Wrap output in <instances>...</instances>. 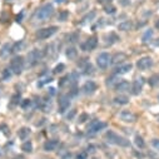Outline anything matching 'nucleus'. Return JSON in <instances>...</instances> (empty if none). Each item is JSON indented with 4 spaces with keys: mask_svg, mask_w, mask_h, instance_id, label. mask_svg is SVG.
<instances>
[{
    "mask_svg": "<svg viewBox=\"0 0 159 159\" xmlns=\"http://www.w3.org/2000/svg\"><path fill=\"white\" fill-rule=\"evenodd\" d=\"M105 139L109 142L110 144H114V145H119V147H124V148H127L130 145L129 143V140L127 138H124L119 134H116V133L114 130H108L105 133Z\"/></svg>",
    "mask_w": 159,
    "mask_h": 159,
    "instance_id": "1",
    "label": "nucleus"
},
{
    "mask_svg": "<svg viewBox=\"0 0 159 159\" xmlns=\"http://www.w3.org/2000/svg\"><path fill=\"white\" fill-rule=\"evenodd\" d=\"M53 14H54V6L52 4H45L37 11L35 18L38 19V21L44 23V21H46L52 18Z\"/></svg>",
    "mask_w": 159,
    "mask_h": 159,
    "instance_id": "2",
    "label": "nucleus"
},
{
    "mask_svg": "<svg viewBox=\"0 0 159 159\" xmlns=\"http://www.w3.org/2000/svg\"><path fill=\"white\" fill-rule=\"evenodd\" d=\"M10 69L13 72V74H21L23 69H24V59H23V56H15L11 59L10 62Z\"/></svg>",
    "mask_w": 159,
    "mask_h": 159,
    "instance_id": "3",
    "label": "nucleus"
},
{
    "mask_svg": "<svg viewBox=\"0 0 159 159\" xmlns=\"http://www.w3.org/2000/svg\"><path fill=\"white\" fill-rule=\"evenodd\" d=\"M41 56H43V54H41V52H40L39 49H33V50H30V52L28 53V56H27V59H28V65H29V66L37 65V64L40 62Z\"/></svg>",
    "mask_w": 159,
    "mask_h": 159,
    "instance_id": "4",
    "label": "nucleus"
},
{
    "mask_svg": "<svg viewBox=\"0 0 159 159\" xmlns=\"http://www.w3.org/2000/svg\"><path fill=\"white\" fill-rule=\"evenodd\" d=\"M56 31H58V27H49V28L40 29V30L37 31V38L40 39V40L49 39L50 37H53Z\"/></svg>",
    "mask_w": 159,
    "mask_h": 159,
    "instance_id": "5",
    "label": "nucleus"
},
{
    "mask_svg": "<svg viewBox=\"0 0 159 159\" xmlns=\"http://www.w3.org/2000/svg\"><path fill=\"white\" fill-rule=\"evenodd\" d=\"M110 60H112V56L108 54V53H102L99 54L98 58H97V65L99 69H107L108 66L110 64Z\"/></svg>",
    "mask_w": 159,
    "mask_h": 159,
    "instance_id": "6",
    "label": "nucleus"
},
{
    "mask_svg": "<svg viewBox=\"0 0 159 159\" xmlns=\"http://www.w3.org/2000/svg\"><path fill=\"white\" fill-rule=\"evenodd\" d=\"M104 128H107V123H103L100 120H91L89 123V127H88V133L94 134V133H98Z\"/></svg>",
    "mask_w": 159,
    "mask_h": 159,
    "instance_id": "7",
    "label": "nucleus"
},
{
    "mask_svg": "<svg viewBox=\"0 0 159 159\" xmlns=\"http://www.w3.org/2000/svg\"><path fill=\"white\" fill-rule=\"evenodd\" d=\"M137 66L139 70H147L153 66V59L150 56H143L137 62Z\"/></svg>",
    "mask_w": 159,
    "mask_h": 159,
    "instance_id": "8",
    "label": "nucleus"
},
{
    "mask_svg": "<svg viewBox=\"0 0 159 159\" xmlns=\"http://www.w3.org/2000/svg\"><path fill=\"white\" fill-rule=\"evenodd\" d=\"M98 45V39L97 37H91L89 38L85 43H83L81 44V49L84 50V52H91V50H94Z\"/></svg>",
    "mask_w": 159,
    "mask_h": 159,
    "instance_id": "9",
    "label": "nucleus"
},
{
    "mask_svg": "<svg viewBox=\"0 0 159 159\" xmlns=\"http://www.w3.org/2000/svg\"><path fill=\"white\" fill-rule=\"evenodd\" d=\"M70 107V98L68 95H63L59 99V113H65Z\"/></svg>",
    "mask_w": 159,
    "mask_h": 159,
    "instance_id": "10",
    "label": "nucleus"
},
{
    "mask_svg": "<svg viewBox=\"0 0 159 159\" xmlns=\"http://www.w3.org/2000/svg\"><path fill=\"white\" fill-rule=\"evenodd\" d=\"M119 116H120V119L125 123H134L137 120V115L130 110H123Z\"/></svg>",
    "mask_w": 159,
    "mask_h": 159,
    "instance_id": "11",
    "label": "nucleus"
},
{
    "mask_svg": "<svg viewBox=\"0 0 159 159\" xmlns=\"http://www.w3.org/2000/svg\"><path fill=\"white\" fill-rule=\"evenodd\" d=\"M143 84H144V80L143 78H139V79H135L134 83L132 84V93L134 95H138L142 89H143Z\"/></svg>",
    "mask_w": 159,
    "mask_h": 159,
    "instance_id": "12",
    "label": "nucleus"
},
{
    "mask_svg": "<svg viewBox=\"0 0 159 159\" xmlns=\"http://www.w3.org/2000/svg\"><path fill=\"white\" fill-rule=\"evenodd\" d=\"M81 90H83V93H84V94H93L94 91L97 90V84L93 80H88L85 84L83 85Z\"/></svg>",
    "mask_w": 159,
    "mask_h": 159,
    "instance_id": "13",
    "label": "nucleus"
},
{
    "mask_svg": "<svg viewBox=\"0 0 159 159\" xmlns=\"http://www.w3.org/2000/svg\"><path fill=\"white\" fill-rule=\"evenodd\" d=\"M58 147H59V140H56V139L46 140L44 143V150H46V152H54V150H56Z\"/></svg>",
    "mask_w": 159,
    "mask_h": 159,
    "instance_id": "14",
    "label": "nucleus"
},
{
    "mask_svg": "<svg viewBox=\"0 0 159 159\" xmlns=\"http://www.w3.org/2000/svg\"><path fill=\"white\" fill-rule=\"evenodd\" d=\"M80 68L83 70V73L84 74H93V66H91V64L87 60V59H83L80 62Z\"/></svg>",
    "mask_w": 159,
    "mask_h": 159,
    "instance_id": "15",
    "label": "nucleus"
},
{
    "mask_svg": "<svg viewBox=\"0 0 159 159\" xmlns=\"http://www.w3.org/2000/svg\"><path fill=\"white\" fill-rule=\"evenodd\" d=\"M105 40H107V45H113V44H115V43H118V41L120 40V38L115 34V33H109V34H107L105 35Z\"/></svg>",
    "mask_w": 159,
    "mask_h": 159,
    "instance_id": "16",
    "label": "nucleus"
},
{
    "mask_svg": "<svg viewBox=\"0 0 159 159\" xmlns=\"http://www.w3.org/2000/svg\"><path fill=\"white\" fill-rule=\"evenodd\" d=\"M132 68H133V65H132L130 63H128V64H123V65L119 66V68H116V69H115V74H116V75L127 74L128 72L132 70Z\"/></svg>",
    "mask_w": 159,
    "mask_h": 159,
    "instance_id": "17",
    "label": "nucleus"
},
{
    "mask_svg": "<svg viewBox=\"0 0 159 159\" xmlns=\"http://www.w3.org/2000/svg\"><path fill=\"white\" fill-rule=\"evenodd\" d=\"M130 88L132 87L129 84V81H127V80H120L118 84L115 85V90L116 91H128Z\"/></svg>",
    "mask_w": 159,
    "mask_h": 159,
    "instance_id": "18",
    "label": "nucleus"
},
{
    "mask_svg": "<svg viewBox=\"0 0 159 159\" xmlns=\"http://www.w3.org/2000/svg\"><path fill=\"white\" fill-rule=\"evenodd\" d=\"M30 129L29 128H27V127H23V128H20L19 129V132H18V137L21 139V140H27L28 138H29V135H30Z\"/></svg>",
    "mask_w": 159,
    "mask_h": 159,
    "instance_id": "19",
    "label": "nucleus"
},
{
    "mask_svg": "<svg viewBox=\"0 0 159 159\" xmlns=\"http://www.w3.org/2000/svg\"><path fill=\"white\" fill-rule=\"evenodd\" d=\"M118 29L122 30V31H129V30L133 29V23L130 20H125V21H123L118 25Z\"/></svg>",
    "mask_w": 159,
    "mask_h": 159,
    "instance_id": "20",
    "label": "nucleus"
},
{
    "mask_svg": "<svg viewBox=\"0 0 159 159\" xmlns=\"http://www.w3.org/2000/svg\"><path fill=\"white\" fill-rule=\"evenodd\" d=\"M77 56H78V50L74 46L66 49V58H68L69 60H75L77 59Z\"/></svg>",
    "mask_w": 159,
    "mask_h": 159,
    "instance_id": "21",
    "label": "nucleus"
},
{
    "mask_svg": "<svg viewBox=\"0 0 159 159\" xmlns=\"http://www.w3.org/2000/svg\"><path fill=\"white\" fill-rule=\"evenodd\" d=\"M125 59H127V55H125L124 53H116L112 58V63L113 64H119V63H123Z\"/></svg>",
    "mask_w": 159,
    "mask_h": 159,
    "instance_id": "22",
    "label": "nucleus"
},
{
    "mask_svg": "<svg viewBox=\"0 0 159 159\" xmlns=\"http://www.w3.org/2000/svg\"><path fill=\"white\" fill-rule=\"evenodd\" d=\"M10 53H11V45L9 43H6V44L3 45L2 50H0V56H2V58H6Z\"/></svg>",
    "mask_w": 159,
    "mask_h": 159,
    "instance_id": "23",
    "label": "nucleus"
},
{
    "mask_svg": "<svg viewBox=\"0 0 159 159\" xmlns=\"http://www.w3.org/2000/svg\"><path fill=\"white\" fill-rule=\"evenodd\" d=\"M113 100H114V103H115V104H119V105H124V104H128V103H129V98H128V97H125V95L115 97Z\"/></svg>",
    "mask_w": 159,
    "mask_h": 159,
    "instance_id": "24",
    "label": "nucleus"
},
{
    "mask_svg": "<svg viewBox=\"0 0 159 159\" xmlns=\"http://www.w3.org/2000/svg\"><path fill=\"white\" fill-rule=\"evenodd\" d=\"M97 16V13L94 10H91L90 13H88L84 18L81 19V24H87V23H90V21H93V19Z\"/></svg>",
    "mask_w": 159,
    "mask_h": 159,
    "instance_id": "25",
    "label": "nucleus"
},
{
    "mask_svg": "<svg viewBox=\"0 0 159 159\" xmlns=\"http://www.w3.org/2000/svg\"><path fill=\"white\" fill-rule=\"evenodd\" d=\"M20 107L23 108L24 110H29L30 108L33 107V100H30V99H23L21 102H20Z\"/></svg>",
    "mask_w": 159,
    "mask_h": 159,
    "instance_id": "26",
    "label": "nucleus"
},
{
    "mask_svg": "<svg viewBox=\"0 0 159 159\" xmlns=\"http://www.w3.org/2000/svg\"><path fill=\"white\" fill-rule=\"evenodd\" d=\"M153 30L152 29H148L144 34H143V37H142V41H143V43H148V41L152 39V37H153Z\"/></svg>",
    "mask_w": 159,
    "mask_h": 159,
    "instance_id": "27",
    "label": "nucleus"
},
{
    "mask_svg": "<svg viewBox=\"0 0 159 159\" xmlns=\"http://www.w3.org/2000/svg\"><path fill=\"white\" fill-rule=\"evenodd\" d=\"M134 143H135V145H137L139 149H144V148H145V142L143 140V138H142L140 135H135Z\"/></svg>",
    "mask_w": 159,
    "mask_h": 159,
    "instance_id": "28",
    "label": "nucleus"
},
{
    "mask_svg": "<svg viewBox=\"0 0 159 159\" xmlns=\"http://www.w3.org/2000/svg\"><path fill=\"white\" fill-rule=\"evenodd\" d=\"M21 149L24 150V152H27V153H31L33 152V143L30 140L24 142L23 145H21Z\"/></svg>",
    "mask_w": 159,
    "mask_h": 159,
    "instance_id": "29",
    "label": "nucleus"
},
{
    "mask_svg": "<svg viewBox=\"0 0 159 159\" xmlns=\"http://www.w3.org/2000/svg\"><path fill=\"white\" fill-rule=\"evenodd\" d=\"M40 107L45 113H48V112H50V109H52V103H50V100H43Z\"/></svg>",
    "mask_w": 159,
    "mask_h": 159,
    "instance_id": "30",
    "label": "nucleus"
},
{
    "mask_svg": "<svg viewBox=\"0 0 159 159\" xmlns=\"http://www.w3.org/2000/svg\"><path fill=\"white\" fill-rule=\"evenodd\" d=\"M149 84L152 87H159V74H154L149 78Z\"/></svg>",
    "mask_w": 159,
    "mask_h": 159,
    "instance_id": "31",
    "label": "nucleus"
},
{
    "mask_svg": "<svg viewBox=\"0 0 159 159\" xmlns=\"http://www.w3.org/2000/svg\"><path fill=\"white\" fill-rule=\"evenodd\" d=\"M23 48H24V41L23 40H19L18 43H15L11 46V52H20V50H23Z\"/></svg>",
    "mask_w": 159,
    "mask_h": 159,
    "instance_id": "32",
    "label": "nucleus"
},
{
    "mask_svg": "<svg viewBox=\"0 0 159 159\" xmlns=\"http://www.w3.org/2000/svg\"><path fill=\"white\" fill-rule=\"evenodd\" d=\"M119 80L120 79H118V77H110V78H108V80H107V85L108 87H110V85H116L119 83Z\"/></svg>",
    "mask_w": 159,
    "mask_h": 159,
    "instance_id": "33",
    "label": "nucleus"
},
{
    "mask_svg": "<svg viewBox=\"0 0 159 159\" xmlns=\"http://www.w3.org/2000/svg\"><path fill=\"white\" fill-rule=\"evenodd\" d=\"M11 75H13V72H11V69H4L3 70V75H2V78H3V80H9L10 78H11Z\"/></svg>",
    "mask_w": 159,
    "mask_h": 159,
    "instance_id": "34",
    "label": "nucleus"
},
{
    "mask_svg": "<svg viewBox=\"0 0 159 159\" xmlns=\"http://www.w3.org/2000/svg\"><path fill=\"white\" fill-rule=\"evenodd\" d=\"M68 16H69V13L66 11V10H63L59 13V16H58V20L59 21H65L66 19H68Z\"/></svg>",
    "mask_w": 159,
    "mask_h": 159,
    "instance_id": "35",
    "label": "nucleus"
},
{
    "mask_svg": "<svg viewBox=\"0 0 159 159\" xmlns=\"http://www.w3.org/2000/svg\"><path fill=\"white\" fill-rule=\"evenodd\" d=\"M64 69H65V65L60 63V64H58V65L55 66V68H54L53 73H54V74H59V73H62V72H63Z\"/></svg>",
    "mask_w": 159,
    "mask_h": 159,
    "instance_id": "36",
    "label": "nucleus"
},
{
    "mask_svg": "<svg viewBox=\"0 0 159 159\" xmlns=\"http://www.w3.org/2000/svg\"><path fill=\"white\" fill-rule=\"evenodd\" d=\"M104 11L107 13V14H114L115 13V8L113 6V5H105L104 6Z\"/></svg>",
    "mask_w": 159,
    "mask_h": 159,
    "instance_id": "37",
    "label": "nucleus"
},
{
    "mask_svg": "<svg viewBox=\"0 0 159 159\" xmlns=\"http://www.w3.org/2000/svg\"><path fill=\"white\" fill-rule=\"evenodd\" d=\"M87 120H89V115L87 113H83L79 115V120H78L79 123H85Z\"/></svg>",
    "mask_w": 159,
    "mask_h": 159,
    "instance_id": "38",
    "label": "nucleus"
},
{
    "mask_svg": "<svg viewBox=\"0 0 159 159\" xmlns=\"http://www.w3.org/2000/svg\"><path fill=\"white\" fill-rule=\"evenodd\" d=\"M50 81H53V79L50 78V77H48V78H45V79H41V80L38 83V87H43L44 84H46V83H50Z\"/></svg>",
    "mask_w": 159,
    "mask_h": 159,
    "instance_id": "39",
    "label": "nucleus"
},
{
    "mask_svg": "<svg viewBox=\"0 0 159 159\" xmlns=\"http://www.w3.org/2000/svg\"><path fill=\"white\" fill-rule=\"evenodd\" d=\"M77 40H78V34H77V33H74V34H70L69 38H68V41H70V43H75Z\"/></svg>",
    "mask_w": 159,
    "mask_h": 159,
    "instance_id": "40",
    "label": "nucleus"
},
{
    "mask_svg": "<svg viewBox=\"0 0 159 159\" xmlns=\"http://www.w3.org/2000/svg\"><path fill=\"white\" fill-rule=\"evenodd\" d=\"M19 100H20V95H19V94H15V95L11 98V104H14V105L19 104Z\"/></svg>",
    "mask_w": 159,
    "mask_h": 159,
    "instance_id": "41",
    "label": "nucleus"
},
{
    "mask_svg": "<svg viewBox=\"0 0 159 159\" xmlns=\"http://www.w3.org/2000/svg\"><path fill=\"white\" fill-rule=\"evenodd\" d=\"M152 145H153V148L155 150H158V152H159V139H153L152 140Z\"/></svg>",
    "mask_w": 159,
    "mask_h": 159,
    "instance_id": "42",
    "label": "nucleus"
},
{
    "mask_svg": "<svg viewBox=\"0 0 159 159\" xmlns=\"http://www.w3.org/2000/svg\"><path fill=\"white\" fill-rule=\"evenodd\" d=\"M110 2L112 0H98V3L100 4H110Z\"/></svg>",
    "mask_w": 159,
    "mask_h": 159,
    "instance_id": "43",
    "label": "nucleus"
},
{
    "mask_svg": "<svg viewBox=\"0 0 159 159\" xmlns=\"http://www.w3.org/2000/svg\"><path fill=\"white\" fill-rule=\"evenodd\" d=\"M23 14H24V13L21 11V13H20V15L16 16V21H18V23H19V21H21V19H23Z\"/></svg>",
    "mask_w": 159,
    "mask_h": 159,
    "instance_id": "44",
    "label": "nucleus"
},
{
    "mask_svg": "<svg viewBox=\"0 0 159 159\" xmlns=\"http://www.w3.org/2000/svg\"><path fill=\"white\" fill-rule=\"evenodd\" d=\"M62 159H72V154H70V153H66Z\"/></svg>",
    "mask_w": 159,
    "mask_h": 159,
    "instance_id": "45",
    "label": "nucleus"
},
{
    "mask_svg": "<svg viewBox=\"0 0 159 159\" xmlns=\"http://www.w3.org/2000/svg\"><path fill=\"white\" fill-rule=\"evenodd\" d=\"M130 2H129V0H120V4L122 5H128Z\"/></svg>",
    "mask_w": 159,
    "mask_h": 159,
    "instance_id": "46",
    "label": "nucleus"
},
{
    "mask_svg": "<svg viewBox=\"0 0 159 159\" xmlns=\"http://www.w3.org/2000/svg\"><path fill=\"white\" fill-rule=\"evenodd\" d=\"M74 115H75V110H72V113H70V114H68V119H72Z\"/></svg>",
    "mask_w": 159,
    "mask_h": 159,
    "instance_id": "47",
    "label": "nucleus"
},
{
    "mask_svg": "<svg viewBox=\"0 0 159 159\" xmlns=\"http://www.w3.org/2000/svg\"><path fill=\"white\" fill-rule=\"evenodd\" d=\"M13 159H24V157H23V155H16V157H14Z\"/></svg>",
    "mask_w": 159,
    "mask_h": 159,
    "instance_id": "48",
    "label": "nucleus"
},
{
    "mask_svg": "<svg viewBox=\"0 0 159 159\" xmlns=\"http://www.w3.org/2000/svg\"><path fill=\"white\" fill-rule=\"evenodd\" d=\"M49 90H50V94H55V89L54 88H50Z\"/></svg>",
    "mask_w": 159,
    "mask_h": 159,
    "instance_id": "49",
    "label": "nucleus"
},
{
    "mask_svg": "<svg viewBox=\"0 0 159 159\" xmlns=\"http://www.w3.org/2000/svg\"><path fill=\"white\" fill-rule=\"evenodd\" d=\"M154 45H155V46H159V38H158V39L154 41Z\"/></svg>",
    "mask_w": 159,
    "mask_h": 159,
    "instance_id": "50",
    "label": "nucleus"
},
{
    "mask_svg": "<svg viewBox=\"0 0 159 159\" xmlns=\"http://www.w3.org/2000/svg\"><path fill=\"white\" fill-rule=\"evenodd\" d=\"M155 28H157V29H159V19L155 21Z\"/></svg>",
    "mask_w": 159,
    "mask_h": 159,
    "instance_id": "51",
    "label": "nucleus"
},
{
    "mask_svg": "<svg viewBox=\"0 0 159 159\" xmlns=\"http://www.w3.org/2000/svg\"><path fill=\"white\" fill-rule=\"evenodd\" d=\"M3 157V152H2V149H0V158Z\"/></svg>",
    "mask_w": 159,
    "mask_h": 159,
    "instance_id": "52",
    "label": "nucleus"
},
{
    "mask_svg": "<svg viewBox=\"0 0 159 159\" xmlns=\"http://www.w3.org/2000/svg\"><path fill=\"white\" fill-rule=\"evenodd\" d=\"M158 120H159V115H158Z\"/></svg>",
    "mask_w": 159,
    "mask_h": 159,
    "instance_id": "53",
    "label": "nucleus"
}]
</instances>
